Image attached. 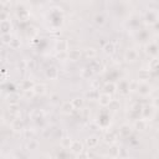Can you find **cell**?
Listing matches in <instances>:
<instances>
[{"instance_id": "cell-23", "label": "cell", "mask_w": 159, "mask_h": 159, "mask_svg": "<svg viewBox=\"0 0 159 159\" xmlns=\"http://www.w3.org/2000/svg\"><path fill=\"white\" fill-rule=\"evenodd\" d=\"M38 146H39V143L36 142V141H34V138L33 139H29V143H28V148H29V149H36Z\"/></svg>"}, {"instance_id": "cell-12", "label": "cell", "mask_w": 159, "mask_h": 159, "mask_svg": "<svg viewBox=\"0 0 159 159\" xmlns=\"http://www.w3.org/2000/svg\"><path fill=\"white\" fill-rule=\"evenodd\" d=\"M61 109H62V112H63V113L70 114L75 108H73V106H72L71 102H66V103H63V104H62V108H61Z\"/></svg>"}, {"instance_id": "cell-4", "label": "cell", "mask_w": 159, "mask_h": 159, "mask_svg": "<svg viewBox=\"0 0 159 159\" xmlns=\"http://www.w3.org/2000/svg\"><path fill=\"white\" fill-rule=\"evenodd\" d=\"M68 49V42L66 40H59L56 42V50L59 52H65Z\"/></svg>"}, {"instance_id": "cell-6", "label": "cell", "mask_w": 159, "mask_h": 159, "mask_svg": "<svg viewBox=\"0 0 159 159\" xmlns=\"http://www.w3.org/2000/svg\"><path fill=\"white\" fill-rule=\"evenodd\" d=\"M10 29H11V24H10V21L3 20L1 23H0V30L3 31V34H9Z\"/></svg>"}, {"instance_id": "cell-34", "label": "cell", "mask_w": 159, "mask_h": 159, "mask_svg": "<svg viewBox=\"0 0 159 159\" xmlns=\"http://www.w3.org/2000/svg\"><path fill=\"white\" fill-rule=\"evenodd\" d=\"M25 136L28 139H33L34 138V132H30V131H26L25 132Z\"/></svg>"}, {"instance_id": "cell-33", "label": "cell", "mask_w": 159, "mask_h": 159, "mask_svg": "<svg viewBox=\"0 0 159 159\" xmlns=\"http://www.w3.org/2000/svg\"><path fill=\"white\" fill-rule=\"evenodd\" d=\"M57 59H61V60L67 59V51H65V52H59V54H57Z\"/></svg>"}, {"instance_id": "cell-11", "label": "cell", "mask_w": 159, "mask_h": 159, "mask_svg": "<svg viewBox=\"0 0 159 159\" xmlns=\"http://www.w3.org/2000/svg\"><path fill=\"white\" fill-rule=\"evenodd\" d=\"M23 128H24L23 121H21L20 118H15L14 122H13V129H15V131H21Z\"/></svg>"}, {"instance_id": "cell-14", "label": "cell", "mask_w": 159, "mask_h": 159, "mask_svg": "<svg viewBox=\"0 0 159 159\" xmlns=\"http://www.w3.org/2000/svg\"><path fill=\"white\" fill-rule=\"evenodd\" d=\"M86 144H87L88 148H94L98 144V138L97 137H91V138H88L86 141Z\"/></svg>"}, {"instance_id": "cell-30", "label": "cell", "mask_w": 159, "mask_h": 159, "mask_svg": "<svg viewBox=\"0 0 159 159\" xmlns=\"http://www.w3.org/2000/svg\"><path fill=\"white\" fill-rule=\"evenodd\" d=\"M94 21H96L97 25H102V24H104V18L102 16V15H97L96 20H94Z\"/></svg>"}, {"instance_id": "cell-32", "label": "cell", "mask_w": 159, "mask_h": 159, "mask_svg": "<svg viewBox=\"0 0 159 159\" xmlns=\"http://www.w3.org/2000/svg\"><path fill=\"white\" fill-rule=\"evenodd\" d=\"M44 116V113L41 112V111H34L33 114H31V117H33L34 119H36V117H42Z\"/></svg>"}, {"instance_id": "cell-26", "label": "cell", "mask_w": 159, "mask_h": 159, "mask_svg": "<svg viewBox=\"0 0 159 159\" xmlns=\"http://www.w3.org/2000/svg\"><path fill=\"white\" fill-rule=\"evenodd\" d=\"M18 98H19L18 94H11V96H9V102H10V104H16V103H18Z\"/></svg>"}, {"instance_id": "cell-8", "label": "cell", "mask_w": 159, "mask_h": 159, "mask_svg": "<svg viewBox=\"0 0 159 159\" xmlns=\"http://www.w3.org/2000/svg\"><path fill=\"white\" fill-rule=\"evenodd\" d=\"M33 91L35 94H39V96H42L46 92V86L45 84H35L33 87Z\"/></svg>"}, {"instance_id": "cell-36", "label": "cell", "mask_w": 159, "mask_h": 159, "mask_svg": "<svg viewBox=\"0 0 159 159\" xmlns=\"http://www.w3.org/2000/svg\"><path fill=\"white\" fill-rule=\"evenodd\" d=\"M108 106H111V107H113V109H116L118 107V102H116V101H111Z\"/></svg>"}, {"instance_id": "cell-19", "label": "cell", "mask_w": 159, "mask_h": 159, "mask_svg": "<svg viewBox=\"0 0 159 159\" xmlns=\"http://www.w3.org/2000/svg\"><path fill=\"white\" fill-rule=\"evenodd\" d=\"M18 16L21 19V20H26L28 19V16H29V13L26 11L25 9H23V8H19V10H18Z\"/></svg>"}, {"instance_id": "cell-17", "label": "cell", "mask_w": 159, "mask_h": 159, "mask_svg": "<svg viewBox=\"0 0 159 159\" xmlns=\"http://www.w3.org/2000/svg\"><path fill=\"white\" fill-rule=\"evenodd\" d=\"M147 128V122L143 121V119H139L136 122V129L137 131H144Z\"/></svg>"}, {"instance_id": "cell-25", "label": "cell", "mask_w": 159, "mask_h": 159, "mask_svg": "<svg viewBox=\"0 0 159 159\" xmlns=\"http://www.w3.org/2000/svg\"><path fill=\"white\" fill-rule=\"evenodd\" d=\"M157 67H158V60L157 59L150 60V62H149V68H150V70L152 71H155Z\"/></svg>"}, {"instance_id": "cell-16", "label": "cell", "mask_w": 159, "mask_h": 159, "mask_svg": "<svg viewBox=\"0 0 159 159\" xmlns=\"http://www.w3.org/2000/svg\"><path fill=\"white\" fill-rule=\"evenodd\" d=\"M46 76L49 78H51V80H55L57 77V70L55 67H50L49 70H47V72H46Z\"/></svg>"}, {"instance_id": "cell-27", "label": "cell", "mask_w": 159, "mask_h": 159, "mask_svg": "<svg viewBox=\"0 0 159 159\" xmlns=\"http://www.w3.org/2000/svg\"><path fill=\"white\" fill-rule=\"evenodd\" d=\"M153 114V107H150V106H147V107L144 108V117H148V116H150Z\"/></svg>"}, {"instance_id": "cell-5", "label": "cell", "mask_w": 159, "mask_h": 159, "mask_svg": "<svg viewBox=\"0 0 159 159\" xmlns=\"http://www.w3.org/2000/svg\"><path fill=\"white\" fill-rule=\"evenodd\" d=\"M98 101H99V103L102 106H108L109 102L112 101V98H111V94L102 93V94H99V96H98Z\"/></svg>"}, {"instance_id": "cell-3", "label": "cell", "mask_w": 159, "mask_h": 159, "mask_svg": "<svg viewBox=\"0 0 159 159\" xmlns=\"http://www.w3.org/2000/svg\"><path fill=\"white\" fill-rule=\"evenodd\" d=\"M146 20H147V23H149V24H155L157 20H158L157 13L153 11V10H149V11L147 13V15H146Z\"/></svg>"}, {"instance_id": "cell-37", "label": "cell", "mask_w": 159, "mask_h": 159, "mask_svg": "<svg viewBox=\"0 0 159 159\" xmlns=\"http://www.w3.org/2000/svg\"><path fill=\"white\" fill-rule=\"evenodd\" d=\"M136 87H137V83H136V82H133V83L131 84V87H129V88H132V91H134Z\"/></svg>"}, {"instance_id": "cell-15", "label": "cell", "mask_w": 159, "mask_h": 159, "mask_svg": "<svg viewBox=\"0 0 159 159\" xmlns=\"http://www.w3.org/2000/svg\"><path fill=\"white\" fill-rule=\"evenodd\" d=\"M83 55H84V57H86V59H89V60H91V59H93V57H96L97 52H96V50L91 47V49H87L86 51H84V54H83Z\"/></svg>"}, {"instance_id": "cell-29", "label": "cell", "mask_w": 159, "mask_h": 159, "mask_svg": "<svg viewBox=\"0 0 159 159\" xmlns=\"http://www.w3.org/2000/svg\"><path fill=\"white\" fill-rule=\"evenodd\" d=\"M33 87H34V86H33V83H31L30 81H25V82L23 83V88L25 89V91H26V89H30V88L33 89Z\"/></svg>"}, {"instance_id": "cell-31", "label": "cell", "mask_w": 159, "mask_h": 159, "mask_svg": "<svg viewBox=\"0 0 159 159\" xmlns=\"http://www.w3.org/2000/svg\"><path fill=\"white\" fill-rule=\"evenodd\" d=\"M121 133L123 134V136H128L131 133V128H128V127H122V129H121Z\"/></svg>"}, {"instance_id": "cell-10", "label": "cell", "mask_w": 159, "mask_h": 159, "mask_svg": "<svg viewBox=\"0 0 159 159\" xmlns=\"http://www.w3.org/2000/svg\"><path fill=\"white\" fill-rule=\"evenodd\" d=\"M126 60L133 62L134 60H137V51L136 50H128L126 52Z\"/></svg>"}, {"instance_id": "cell-28", "label": "cell", "mask_w": 159, "mask_h": 159, "mask_svg": "<svg viewBox=\"0 0 159 159\" xmlns=\"http://www.w3.org/2000/svg\"><path fill=\"white\" fill-rule=\"evenodd\" d=\"M1 40H3L4 44H9L10 40H11V38H10V34H3Z\"/></svg>"}, {"instance_id": "cell-9", "label": "cell", "mask_w": 159, "mask_h": 159, "mask_svg": "<svg viewBox=\"0 0 159 159\" xmlns=\"http://www.w3.org/2000/svg\"><path fill=\"white\" fill-rule=\"evenodd\" d=\"M71 103H72V106H73V108H75V109H80V108H82V107H83L84 101H83L82 98L77 97V98H73Z\"/></svg>"}, {"instance_id": "cell-22", "label": "cell", "mask_w": 159, "mask_h": 159, "mask_svg": "<svg viewBox=\"0 0 159 159\" xmlns=\"http://www.w3.org/2000/svg\"><path fill=\"white\" fill-rule=\"evenodd\" d=\"M9 45H10V47H13L14 50H16V49H19V47H20V40L11 39V40H10V42H9Z\"/></svg>"}, {"instance_id": "cell-21", "label": "cell", "mask_w": 159, "mask_h": 159, "mask_svg": "<svg viewBox=\"0 0 159 159\" xmlns=\"http://www.w3.org/2000/svg\"><path fill=\"white\" fill-rule=\"evenodd\" d=\"M71 143H72V139H71V138H67V137H65V138L61 139V146H62L63 148H70Z\"/></svg>"}, {"instance_id": "cell-1", "label": "cell", "mask_w": 159, "mask_h": 159, "mask_svg": "<svg viewBox=\"0 0 159 159\" xmlns=\"http://www.w3.org/2000/svg\"><path fill=\"white\" fill-rule=\"evenodd\" d=\"M70 148H71V150L75 153V154H80L81 152H83V144L80 141H75V142H72L71 143V146H70Z\"/></svg>"}, {"instance_id": "cell-2", "label": "cell", "mask_w": 159, "mask_h": 159, "mask_svg": "<svg viewBox=\"0 0 159 159\" xmlns=\"http://www.w3.org/2000/svg\"><path fill=\"white\" fill-rule=\"evenodd\" d=\"M80 57H81V51L80 50H70L67 52V59H70L71 61H77L80 60Z\"/></svg>"}, {"instance_id": "cell-38", "label": "cell", "mask_w": 159, "mask_h": 159, "mask_svg": "<svg viewBox=\"0 0 159 159\" xmlns=\"http://www.w3.org/2000/svg\"><path fill=\"white\" fill-rule=\"evenodd\" d=\"M4 9H5V6H4V4L1 3V4H0V13H3V11H5V10H4Z\"/></svg>"}, {"instance_id": "cell-39", "label": "cell", "mask_w": 159, "mask_h": 159, "mask_svg": "<svg viewBox=\"0 0 159 159\" xmlns=\"http://www.w3.org/2000/svg\"><path fill=\"white\" fill-rule=\"evenodd\" d=\"M0 1H1L3 4H8V3H10V1H11V0H0Z\"/></svg>"}, {"instance_id": "cell-24", "label": "cell", "mask_w": 159, "mask_h": 159, "mask_svg": "<svg viewBox=\"0 0 159 159\" xmlns=\"http://www.w3.org/2000/svg\"><path fill=\"white\" fill-rule=\"evenodd\" d=\"M138 89H139V93H142V94L149 93V87H148L147 84H142V86L138 87Z\"/></svg>"}, {"instance_id": "cell-7", "label": "cell", "mask_w": 159, "mask_h": 159, "mask_svg": "<svg viewBox=\"0 0 159 159\" xmlns=\"http://www.w3.org/2000/svg\"><path fill=\"white\" fill-rule=\"evenodd\" d=\"M103 51H104V54H107V55L114 54V51H116L114 44H113V42H107V44L103 46Z\"/></svg>"}, {"instance_id": "cell-13", "label": "cell", "mask_w": 159, "mask_h": 159, "mask_svg": "<svg viewBox=\"0 0 159 159\" xmlns=\"http://www.w3.org/2000/svg\"><path fill=\"white\" fill-rule=\"evenodd\" d=\"M116 89H117V87H116L114 83H107L104 86V93H108V94H112L116 92Z\"/></svg>"}, {"instance_id": "cell-18", "label": "cell", "mask_w": 159, "mask_h": 159, "mask_svg": "<svg viewBox=\"0 0 159 159\" xmlns=\"http://www.w3.org/2000/svg\"><path fill=\"white\" fill-rule=\"evenodd\" d=\"M116 141V136L113 133H107L104 136V142L107 143V144H113Z\"/></svg>"}, {"instance_id": "cell-20", "label": "cell", "mask_w": 159, "mask_h": 159, "mask_svg": "<svg viewBox=\"0 0 159 159\" xmlns=\"http://www.w3.org/2000/svg\"><path fill=\"white\" fill-rule=\"evenodd\" d=\"M109 155L111 157H119V148L112 146V148L109 149Z\"/></svg>"}, {"instance_id": "cell-35", "label": "cell", "mask_w": 159, "mask_h": 159, "mask_svg": "<svg viewBox=\"0 0 159 159\" xmlns=\"http://www.w3.org/2000/svg\"><path fill=\"white\" fill-rule=\"evenodd\" d=\"M98 96H99V94L97 93V91H93V92H91V93H88V97H91V98H93V99L98 98Z\"/></svg>"}]
</instances>
